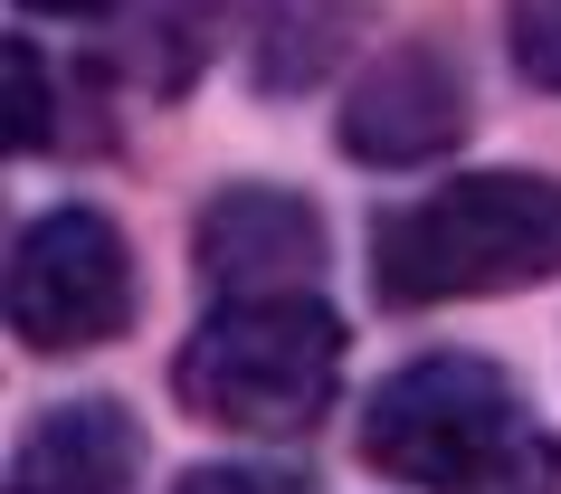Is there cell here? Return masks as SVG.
<instances>
[{
	"mask_svg": "<svg viewBox=\"0 0 561 494\" xmlns=\"http://www.w3.org/2000/svg\"><path fill=\"white\" fill-rule=\"evenodd\" d=\"M134 323V248L105 209H38L10 248V333L30 352H95Z\"/></svg>",
	"mask_w": 561,
	"mask_h": 494,
	"instance_id": "cell-4",
	"label": "cell"
},
{
	"mask_svg": "<svg viewBox=\"0 0 561 494\" xmlns=\"http://www.w3.org/2000/svg\"><path fill=\"white\" fill-rule=\"evenodd\" d=\"M172 494H286V475H266V466H191Z\"/></svg>",
	"mask_w": 561,
	"mask_h": 494,
	"instance_id": "cell-10",
	"label": "cell"
},
{
	"mask_svg": "<svg viewBox=\"0 0 561 494\" xmlns=\"http://www.w3.org/2000/svg\"><path fill=\"white\" fill-rule=\"evenodd\" d=\"M514 58L533 87L561 95V0H514Z\"/></svg>",
	"mask_w": 561,
	"mask_h": 494,
	"instance_id": "cell-9",
	"label": "cell"
},
{
	"mask_svg": "<svg viewBox=\"0 0 561 494\" xmlns=\"http://www.w3.org/2000/svg\"><path fill=\"white\" fill-rule=\"evenodd\" d=\"M457 134H467V95H457V77H447L428 48L371 58V77H362L353 105H343V152H353V162H381V172L428 162V152H447Z\"/></svg>",
	"mask_w": 561,
	"mask_h": 494,
	"instance_id": "cell-6",
	"label": "cell"
},
{
	"mask_svg": "<svg viewBox=\"0 0 561 494\" xmlns=\"http://www.w3.org/2000/svg\"><path fill=\"white\" fill-rule=\"evenodd\" d=\"M201 276L219 295H286V286H314L324 266V219L286 191H219L201 209Z\"/></svg>",
	"mask_w": 561,
	"mask_h": 494,
	"instance_id": "cell-5",
	"label": "cell"
},
{
	"mask_svg": "<svg viewBox=\"0 0 561 494\" xmlns=\"http://www.w3.org/2000/svg\"><path fill=\"white\" fill-rule=\"evenodd\" d=\"M48 143V77H38V48L10 38V152Z\"/></svg>",
	"mask_w": 561,
	"mask_h": 494,
	"instance_id": "cell-8",
	"label": "cell"
},
{
	"mask_svg": "<svg viewBox=\"0 0 561 494\" xmlns=\"http://www.w3.org/2000/svg\"><path fill=\"white\" fill-rule=\"evenodd\" d=\"M30 10H48V20H95V10H115V0H30Z\"/></svg>",
	"mask_w": 561,
	"mask_h": 494,
	"instance_id": "cell-11",
	"label": "cell"
},
{
	"mask_svg": "<svg viewBox=\"0 0 561 494\" xmlns=\"http://www.w3.org/2000/svg\"><path fill=\"white\" fill-rule=\"evenodd\" d=\"M134 466H144V437L115 400H77L48 409L20 457H10V494H134Z\"/></svg>",
	"mask_w": 561,
	"mask_h": 494,
	"instance_id": "cell-7",
	"label": "cell"
},
{
	"mask_svg": "<svg viewBox=\"0 0 561 494\" xmlns=\"http://www.w3.org/2000/svg\"><path fill=\"white\" fill-rule=\"evenodd\" d=\"M343 380V323L314 286L286 295H219V314L181 343V400L248 437H296L333 409Z\"/></svg>",
	"mask_w": 561,
	"mask_h": 494,
	"instance_id": "cell-3",
	"label": "cell"
},
{
	"mask_svg": "<svg viewBox=\"0 0 561 494\" xmlns=\"http://www.w3.org/2000/svg\"><path fill=\"white\" fill-rule=\"evenodd\" d=\"M371 276L390 305L514 295L561 276V181L552 172H467L428 200L390 209L371 238Z\"/></svg>",
	"mask_w": 561,
	"mask_h": 494,
	"instance_id": "cell-2",
	"label": "cell"
},
{
	"mask_svg": "<svg viewBox=\"0 0 561 494\" xmlns=\"http://www.w3.org/2000/svg\"><path fill=\"white\" fill-rule=\"evenodd\" d=\"M362 457L428 494H561V447L495 361L428 352L362 409Z\"/></svg>",
	"mask_w": 561,
	"mask_h": 494,
	"instance_id": "cell-1",
	"label": "cell"
}]
</instances>
